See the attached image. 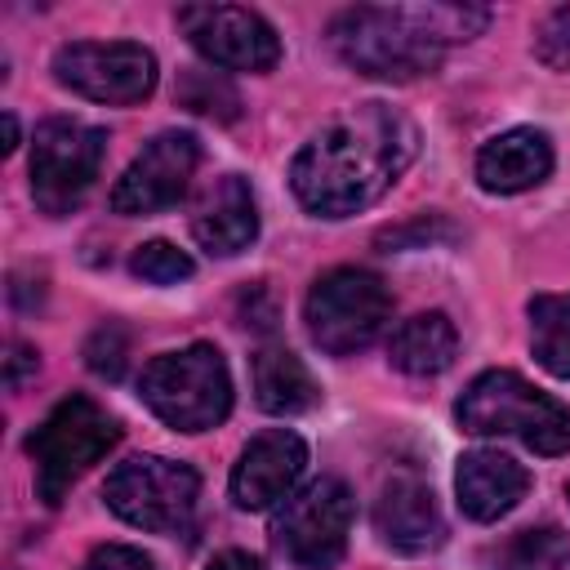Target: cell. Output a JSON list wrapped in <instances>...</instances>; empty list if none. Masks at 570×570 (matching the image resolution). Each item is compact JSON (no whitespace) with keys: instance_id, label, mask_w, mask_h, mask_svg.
Wrapping results in <instances>:
<instances>
[{"instance_id":"obj_1","label":"cell","mask_w":570,"mask_h":570,"mask_svg":"<svg viewBox=\"0 0 570 570\" xmlns=\"http://www.w3.org/2000/svg\"><path fill=\"white\" fill-rule=\"evenodd\" d=\"M419 129L387 102H361L303 142L289 165L294 196L321 218H347L374 205L414 160Z\"/></svg>"},{"instance_id":"obj_2","label":"cell","mask_w":570,"mask_h":570,"mask_svg":"<svg viewBox=\"0 0 570 570\" xmlns=\"http://www.w3.org/2000/svg\"><path fill=\"white\" fill-rule=\"evenodd\" d=\"M330 40L347 67L374 80H419L441 67L445 45L423 27L419 4H356L330 27Z\"/></svg>"},{"instance_id":"obj_3","label":"cell","mask_w":570,"mask_h":570,"mask_svg":"<svg viewBox=\"0 0 570 570\" xmlns=\"http://www.w3.org/2000/svg\"><path fill=\"white\" fill-rule=\"evenodd\" d=\"M454 419L463 432L512 436V441L530 445L534 454H566L570 450V410L512 370L476 374L463 387Z\"/></svg>"},{"instance_id":"obj_4","label":"cell","mask_w":570,"mask_h":570,"mask_svg":"<svg viewBox=\"0 0 570 570\" xmlns=\"http://www.w3.org/2000/svg\"><path fill=\"white\" fill-rule=\"evenodd\" d=\"M138 396L174 432H209L232 410V374L214 343H187L142 370Z\"/></svg>"},{"instance_id":"obj_5","label":"cell","mask_w":570,"mask_h":570,"mask_svg":"<svg viewBox=\"0 0 570 570\" xmlns=\"http://www.w3.org/2000/svg\"><path fill=\"white\" fill-rule=\"evenodd\" d=\"M120 441V423L89 396H62L45 423L27 436L36 463V494L62 503V494Z\"/></svg>"},{"instance_id":"obj_6","label":"cell","mask_w":570,"mask_h":570,"mask_svg":"<svg viewBox=\"0 0 570 570\" xmlns=\"http://www.w3.org/2000/svg\"><path fill=\"white\" fill-rule=\"evenodd\" d=\"M387 316H392V294L365 267H334V272L316 276V285L307 289V303H303L307 334L330 356H352V352L370 347L383 334Z\"/></svg>"},{"instance_id":"obj_7","label":"cell","mask_w":570,"mask_h":570,"mask_svg":"<svg viewBox=\"0 0 570 570\" xmlns=\"http://www.w3.org/2000/svg\"><path fill=\"white\" fill-rule=\"evenodd\" d=\"M107 134L98 125L53 116L31 138V196L45 214H71L102 169Z\"/></svg>"},{"instance_id":"obj_8","label":"cell","mask_w":570,"mask_h":570,"mask_svg":"<svg viewBox=\"0 0 570 570\" xmlns=\"http://www.w3.org/2000/svg\"><path fill=\"white\" fill-rule=\"evenodd\" d=\"M196 494H200L196 468L160 459V454H138V459L116 463V472L102 485V499L120 521L138 530H156V534L187 525L196 512Z\"/></svg>"},{"instance_id":"obj_9","label":"cell","mask_w":570,"mask_h":570,"mask_svg":"<svg viewBox=\"0 0 570 570\" xmlns=\"http://www.w3.org/2000/svg\"><path fill=\"white\" fill-rule=\"evenodd\" d=\"M352 490L338 476H321L307 481L303 490H294L281 512H276V543L285 548V557L303 570H330L343 552H347V534H352Z\"/></svg>"},{"instance_id":"obj_10","label":"cell","mask_w":570,"mask_h":570,"mask_svg":"<svg viewBox=\"0 0 570 570\" xmlns=\"http://www.w3.org/2000/svg\"><path fill=\"white\" fill-rule=\"evenodd\" d=\"M53 76L89 102L129 107L156 89V58L134 40H71L53 53Z\"/></svg>"},{"instance_id":"obj_11","label":"cell","mask_w":570,"mask_h":570,"mask_svg":"<svg viewBox=\"0 0 570 570\" xmlns=\"http://www.w3.org/2000/svg\"><path fill=\"white\" fill-rule=\"evenodd\" d=\"M178 27L191 49L223 71H272L281 58L272 22L240 4H183Z\"/></svg>"},{"instance_id":"obj_12","label":"cell","mask_w":570,"mask_h":570,"mask_svg":"<svg viewBox=\"0 0 570 570\" xmlns=\"http://www.w3.org/2000/svg\"><path fill=\"white\" fill-rule=\"evenodd\" d=\"M196 165H200V142L191 134H183V129L156 134L129 160V169L116 178L111 209L125 214V218H138V214H160V209L178 205L183 191L191 187Z\"/></svg>"},{"instance_id":"obj_13","label":"cell","mask_w":570,"mask_h":570,"mask_svg":"<svg viewBox=\"0 0 570 570\" xmlns=\"http://www.w3.org/2000/svg\"><path fill=\"white\" fill-rule=\"evenodd\" d=\"M303 472H307L303 436H294L289 428H267L240 450V459L232 468V499L245 512L276 508L298 490Z\"/></svg>"},{"instance_id":"obj_14","label":"cell","mask_w":570,"mask_h":570,"mask_svg":"<svg viewBox=\"0 0 570 570\" xmlns=\"http://www.w3.org/2000/svg\"><path fill=\"white\" fill-rule=\"evenodd\" d=\"M191 232L218 258L249 249V240L258 236V205H254L249 183L240 174H218L191 209Z\"/></svg>"},{"instance_id":"obj_15","label":"cell","mask_w":570,"mask_h":570,"mask_svg":"<svg viewBox=\"0 0 570 570\" xmlns=\"http://www.w3.org/2000/svg\"><path fill=\"white\" fill-rule=\"evenodd\" d=\"M374 530L396 552H432L445 539L432 490L419 476H392L374 503Z\"/></svg>"},{"instance_id":"obj_16","label":"cell","mask_w":570,"mask_h":570,"mask_svg":"<svg viewBox=\"0 0 570 570\" xmlns=\"http://www.w3.org/2000/svg\"><path fill=\"white\" fill-rule=\"evenodd\" d=\"M525 490H530V472L499 450H472L454 468V494L472 521L508 517L525 499Z\"/></svg>"},{"instance_id":"obj_17","label":"cell","mask_w":570,"mask_h":570,"mask_svg":"<svg viewBox=\"0 0 570 570\" xmlns=\"http://www.w3.org/2000/svg\"><path fill=\"white\" fill-rule=\"evenodd\" d=\"M552 174V142L543 129H508L476 151V183L494 196H517Z\"/></svg>"},{"instance_id":"obj_18","label":"cell","mask_w":570,"mask_h":570,"mask_svg":"<svg viewBox=\"0 0 570 570\" xmlns=\"http://www.w3.org/2000/svg\"><path fill=\"white\" fill-rule=\"evenodd\" d=\"M454 352H459V334H454V321L445 312H419V316L401 321L396 334L387 338L392 370L414 374V379H432V374L450 370Z\"/></svg>"},{"instance_id":"obj_19","label":"cell","mask_w":570,"mask_h":570,"mask_svg":"<svg viewBox=\"0 0 570 570\" xmlns=\"http://www.w3.org/2000/svg\"><path fill=\"white\" fill-rule=\"evenodd\" d=\"M321 396L312 370L289 347H258L254 352V401L267 414H303Z\"/></svg>"},{"instance_id":"obj_20","label":"cell","mask_w":570,"mask_h":570,"mask_svg":"<svg viewBox=\"0 0 570 570\" xmlns=\"http://www.w3.org/2000/svg\"><path fill=\"white\" fill-rule=\"evenodd\" d=\"M530 352L548 374L570 379V294L530 298Z\"/></svg>"},{"instance_id":"obj_21","label":"cell","mask_w":570,"mask_h":570,"mask_svg":"<svg viewBox=\"0 0 570 570\" xmlns=\"http://www.w3.org/2000/svg\"><path fill=\"white\" fill-rule=\"evenodd\" d=\"M499 570H566L570 566V534L557 525H534L512 534L499 548Z\"/></svg>"},{"instance_id":"obj_22","label":"cell","mask_w":570,"mask_h":570,"mask_svg":"<svg viewBox=\"0 0 570 570\" xmlns=\"http://www.w3.org/2000/svg\"><path fill=\"white\" fill-rule=\"evenodd\" d=\"M129 267H134V276H142L147 285H178V281L191 276L196 263H191L178 245H169V240H147V245L134 249Z\"/></svg>"},{"instance_id":"obj_23","label":"cell","mask_w":570,"mask_h":570,"mask_svg":"<svg viewBox=\"0 0 570 570\" xmlns=\"http://www.w3.org/2000/svg\"><path fill=\"white\" fill-rule=\"evenodd\" d=\"M178 98H183L191 111H205V116H223V120L236 116V94H232L218 76H209V71H191V76H183Z\"/></svg>"},{"instance_id":"obj_24","label":"cell","mask_w":570,"mask_h":570,"mask_svg":"<svg viewBox=\"0 0 570 570\" xmlns=\"http://www.w3.org/2000/svg\"><path fill=\"white\" fill-rule=\"evenodd\" d=\"M125 352H129V338H125V330L120 325H98L94 334H89V343H85V361H89V370L98 374V379H120L125 374Z\"/></svg>"},{"instance_id":"obj_25","label":"cell","mask_w":570,"mask_h":570,"mask_svg":"<svg viewBox=\"0 0 570 570\" xmlns=\"http://www.w3.org/2000/svg\"><path fill=\"white\" fill-rule=\"evenodd\" d=\"M534 53L552 71H570V4L552 9L534 31Z\"/></svg>"},{"instance_id":"obj_26","label":"cell","mask_w":570,"mask_h":570,"mask_svg":"<svg viewBox=\"0 0 570 570\" xmlns=\"http://www.w3.org/2000/svg\"><path fill=\"white\" fill-rule=\"evenodd\" d=\"M80 570H156V566H151L147 552H138V548H129V543H107V548H98Z\"/></svg>"},{"instance_id":"obj_27","label":"cell","mask_w":570,"mask_h":570,"mask_svg":"<svg viewBox=\"0 0 570 570\" xmlns=\"http://www.w3.org/2000/svg\"><path fill=\"white\" fill-rule=\"evenodd\" d=\"M36 365H40L36 352L13 338V343H9V356H4V383H9V387H22V379L36 374Z\"/></svg>"},{"instance_id":"obj_28","label":"cell","mask_w":570,"mask_h":570,"mask_svg":"<svg viewBox=\"0 0 570 570\" xmlns=\"http://www.w3.org/2000/svg\"><path fill=\"white\" fill-rule=\"evenodd\" d=\"M205 570H263V561L254 557V552H240V548H227V552H218Z\"/></svg>"},{"instance_id":"obj_29","label":"cell","mask_w":570,"mask_h":570,"mask_svg":"<svg viewBox=\"0 0 570 570\" xmlns=\"http://www.w3.org/2000/svg\"><path fill=\"white\" fill-rule=\"evenodd\" d=\"M13 147H18V120L4 116V151H13Z\"/></svg>"}]
</instances>
